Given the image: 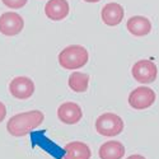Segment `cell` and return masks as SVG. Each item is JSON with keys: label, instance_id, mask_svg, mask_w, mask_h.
<instances>
[{"label": "cell", "instance_id": "obj_17", "mask_svg": "<svg viewBox=\"0 0 159 159\" xmlns=\"http://www.w3.org/2000/svg\"><path fill=\"white\" fill-rule=\"evenodd\" d=\"M126 159H147V158L143 157V155H140V154H132V155L127 157Z\"/></svg>", "mask_w": 159, "mask_h": 159}, {"label": "cell", "instance_id": "obj_13", "mask_svg": "<svg viewBox=\"0 0 159 159\" xmlns=\"http://www.w3.org/2000/svg\"><path fill=\"white\" fill-rule=\"evenodd\" d=\"M98 154L101 159H122L125 155V147L116 140L106 141L101 145Z\"/></svg>", "mask_w": 159, "mask_h": 159}, {"label": "cell", "instance_id": "obj_5", "mask_svg": "<svg viewBox=\"0 0 159 159\" xmlns=\"http://www.w3.org/2000/svg\"><path fill=\"white\" fill-rule=\"evenodd\" d=\"M155 92L148 87H138L129 96V104L134 110H147L155 102Z\"/></svg>", "mask_w": 159, "mask_h": 159}, {"label": "cell", "instance_id": "obj_14", "mask_svg": "<svg viewBox=\"0 0 159 159\" xmlns=\"http://www.w3.org/2000/svg\"><path fill=\"white\" fill-rule=\"evenodd\" d=\"M69 87L76 93H83L88 89L89 85V75L80 71H74L69 76Z\"/></svg>", "mask_w": 159, "mask_h": 159}, {"label": "cell", "instance_id": "obj_12", "mask_svg": "<svg viewBox=\"0 0 159 159\" xmlns=\"http://www.w3.org/2000/svg\"><path fill=\"white\" fill-rule=\"evenodd\" d=\"M92 152L83 141H71L65 145L64 159H90Z\"/></svg>", "mask_w": 159, "mask_h": 159}, {"label": "cell", "instance_id": "obj_1", "mask_svg": "<svg viewBox=\"0 0 159 159\" xmlns=\"http://www.w3.org/2000/svg\"><path fill=\"white\" fill-rule=\"evenodd\" d=\"M43 120H45V115L38 110L17 113L13 117H10V120H8L7 130L11 136L20 138L37 129L43 122Z\"/></svg>", "mask_w": 159, "mask_h": 159}, {"label": "cell", "instance_id": "obj_3", "mask_svg": "<svg viewBox=\"0 0 159 159\" xmlns=\"http://www.w3.org/2000/svg\"><path fill=\"white\" fill-rule=\"evenodd\" d=\"M124 120L122 118L112 112H106L101 115L96 120V130L99 135L102 136H117L120 135L124 130Z\"/></svg>", "mask_w": 159, "mask_h": 159}, {"label": "cell", "instance_id": "obj_18", "mask_svg": "<svg viewBox=\"0 0 159 159\" xmlns=\"http://www.w3.org/2000/svg\"><path fill=\"white\" fill-rule=\"evenodd\" d=\"M84 2H87V3H98V2H101V0H84Z\"/></svg>", "mask_w": 159, "mask_h": 159}, {"label": "cell", "instance_id": "obj_8", "mask_svg": "<svg viewBox=\"0 0 159 159\" xmlns=\"http://www.w3.org/2000/svg\"><path fill=\"white\" fill-rule=\"evenodd\" d=\"M59 120L66 125H75L82 120L83 111L75 102H65L57 108Z\"/></svg>", "mask_w": 159, "mask_h": 159}, {"label": "cell", "instance_id": "obj_11", "mask_svg": "<svg viewBox=\"0 0 159 159\" xmlns=\"http://www.w3.org/2000/svg\"><path fill=\"white\" fill-rule=\"evenodd\" d=\"M127 31L135 37H144L152 31V23L143 16H134L129 18L126 23Z\"/></svg>", "mask_w": 159, "mask_h": 159}, {"label": "cell", "instance_id": "obj_6", "mask_svg": "<svg viewBox=\"0 0 159 159\" xmlns=\"http://www.w3.org/2000/svg\"><path fill=\"white\" fill-rule=\"evenodd\" d=\"M24 27V20L23 18L14 11H7L0 16V33L13 37L17 36L23 31Z\"/></svg>", "mask_w": 159, "mask_h": 159}, {"label": "cell", "instance_id": "obj_15", "mask_svg": "<svg viewBox=\"0 0 159 159\" xmlns=\"http://www.w3.org/2000/svg\"><path fill=\"white\" fill-rule=\"evenodd\" d=\"M3 4L10 9H20L27 4L28 0H2Z\"/></svg>", "mask_w": 159, "mask_h": 159}, {"label": "cell", "instance_id": "obj_2", "mask_svg": "<svg viewBox=\"0 0 159 159\" xmlns=\"http://www.w3.org/2000/svg\"><path fill=\"white\" fill-rule=\"evenodd\" d=\"M88 51L80 45H70L59 54V64L66 70L80 69L88 62Z\"/></svg>", "mask_w": 159, "mask_h": 159}, {"label": "cell", "instance_id": "obj_10", "mask_svg": "<svg viewBox=\"0 0 159 159\" xmlns=\"http://www.w3.org/2000/svg\"><path fill=\"white\" fill-rule=\"evenodd\" d=\"M69 3L66 0H48L45 5V14L51 20H62L69 14Z\"/></svg>", "mask_w": 159, "mask_h": 159}, {"label": "cell", "instance_id": "obj_9", "mask_svg": "<svg viewBox=\"0 0 159 159\" xmlns=\"http://www.w3.org/2000/svg\"><path fill=\"white\" fill-rule=\"evenodd\" d=\"M124 8L117 4V3H108L102 8L101 11V17L102 20L106 25H110V27H115V25L120 24L124 19Z\"/></svg>", "mask_w": 159, "mask_h": 159}, {"label": "cell", "instance_id": "obj_7", "mask_svg": "<svg viewBox=\"0 0 159 159\" xmlns=\"http://www.w3.org/2000/svg\"><path fill=\"white\" fill-rule=\"evenodd\" d=\"M9 92L17 99H28L34 93V83L28 76H17L9 83Z\"/></svg>", "mask_w": 159, "mask_h": 159}, {"label": "cell", "instance_id": "obj_4", "mask_svg": "<svg viewBox=\"0 0 159 159\" xmlns=\"http://www.w3.org/2000/svg\"><path fill=\"white\" fill-rule=\"evenodd\" d=\"M132 76L135 78V80H138L141 84H150L153 83L157 75H158V68L152 60H139L132 65L131 69Z\"/></svg>", "mask_w": 159, "mask_h": 159}, {"label": "cell", "instance_id": "obj_16", "mask_svg": "<svg viewBox=\"0 0 159 159\" xmlns=\"http://www.w3.org/2000/svg\"><path fill=\"white\" fill-rule=\"evenodd\" d=\"M5 116H7V107L3 102H0V124L4 121Z\"/></svg>", "mask_w": 159, "mask_h": 159}]
</instances>
